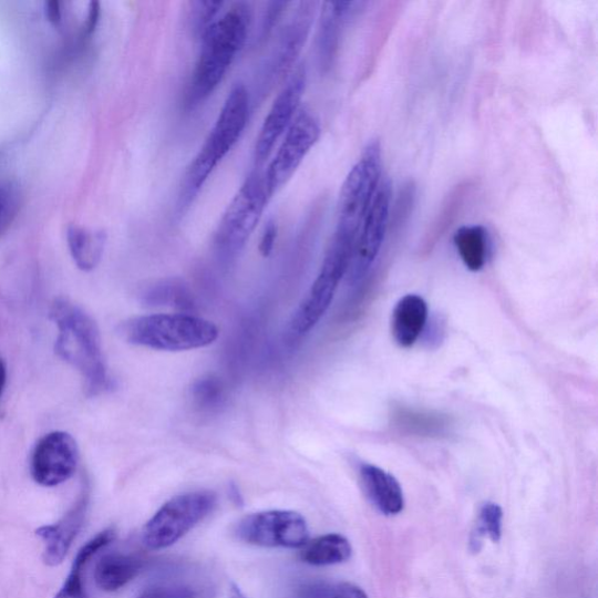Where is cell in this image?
Instances as JSON below:
<instances>
[{"label": "cell", "instance_id": "1", "mask_svg": "<svg viewBox=\"0 0 598 598\" xmlns=\"http://www.w3.org/2000/svg\"><path fill=\"white\" fill-rule=\"evenodd\" d=\"M251 20L249 4L234 3L204 33L186 95L188 109H196L218 90L246 44Z\"/></svg>", "mask_w": 598, "mask_h": 598}, {"label": "cell", "instance_id": "2", "mask_svg": "<svg viewBox=\"0 0 598 598\" xmlns=\"http://www.w3.org/2000/svg\"><path fill=\"white\" fill-rule=\"evenodd\" d=\"M249 110V93L239 83L229 92L215 125L186 171L177 203L179 216L194 205L212 174L239 143L248 124Z\"/></svg>", "mask_w": 598, "mask_h": 598}, {"label": "cell", "instance_id": "3", "mask_svg": "<svg viewBox=\"0 0 598 598\" xmlns=\"http://www.w3.org/2000/svg\"><path fill=\"white\" fill-rule=\"evenodd\" d=\"M50 316L59 330L55 352L81 373L87 394L95 396L110 390L112 381L94 319L63 298L56 299Z\"/></svg>", "mask_w": 598, "mask_h": 598}, {"label": "cell", "instance_id": "4", "mask_svg": "<svg viewBox=\"0 0 598 598\" xmlns=\"http://www.w3.org/2000/svg\"><path fill=\"white\" fill-rule=\"evenodd\" d=\"M118 333L126 343L168 352L204 349L219 338L216 324L186 313H157L127 319L118 327Z\"/></svg>", "mask_w": 598, "mask_h": 598}, {"label": "cell", "instance_id": "5", "mask_svg": "<svg viewBox=\"0 0 598 598\" xmlns=\"http://www.w3.org/2000/svg\"><path fill=\"white\" fill-rule=\"evenodd\" d=\"M354 244L351 235L334 231L317 279L290 319L287 337L292 343L306 337L329 310L339 283L348 275Z\"/></svg>", "mask_w": 598, "mask_h": 598}, {"label": "cell", "instance_id": "6", "mask_svg": "<svg viewBox=\"0 0 598 598\" xmlns=\"http://www.w3.org/2000/svg\"><path fill=\"white\" fill-rule=\"evenodd\" d=\"M270 200L264 173L252 171L226 208L215 234V250L223 265L237 260Z\"/></svg>", "mask_w": 598, "mask_h": 598}, {"label": "cell", "instance_id": "7", "mask_svg": "<svg viewBox=\"0 0 598 598\" xmlns=\"http://www.w3.org/2000/svg\"><path fill=\"white\" fill-rule=\"evenodd\" d=\"M382 179V154L379 140L372 141L352 167L338 202L337 231L357 239L360 226Z\"/></svg>", "mask_w": 598, "mask_h": 598}, {"label": "cell", "instance_id": "8", "mask_svg": "<svg viewBox=\"0 0 598 598\" xmlns=\"http://www.w3.org/2000/svg\"><path fill=\"white\" fill-rule=\"evenodd\" d=\"M217 505L216 494L197 491L165 503L143 530V544L153 550L175 545Z\"/></svg>", "mask_w": 598, "mask_h": 598}, {"label": "cell", "instance_id": "9", "mask_svg": "<svg viewBox=\"0 0 598 598\" xmlns=\"http://www.w3.org/2000/svg\"><path fill=\"white\" fill-rule=\"evenodd\" d=\"M235 534L249 545L260 547L303 548L309 543V527L293 511H267L241 519Z\"/></svg>", "mask_w": 598, "mask_h": 598}, {"label": "cell", "instance_id": "10", "mask_svg": "<svg viewBox=\"0 0 598 598\" xmlns=\"http://www.w3.org/2000/svg\"><path fill=\"white\" fill-rule=\"evenodd\" d=\"M392 203V184L383 177L357 235L348 280L352 286L364 279L372 268L386 237Z\"/></svg>", "mask_w": 598, "mask_h": 598}, {"label": "cell", "instance_id": "11", "mask_svg": "<svg viewBox=\"0 0 598 598\" xmlns=\"http://www.w3.org/2000/svg\"><path fill=\"white\" fill-rule=\"evenodd\" d=\"M320 137V124L307 110H299L279 150L264 173L270 199L295 175Z\"/></svg>", "mask_w": 598, "mask_h": 598}, {"label": "cell", "instance_id": "12", "mask_svg": "<svg viewBox=\"0 0 598 598\" xmlns=\"http://www.w3.org/2000/svg\"><path fill=\"white\" fill-rule=\"evenodd\" d=\"M307 79L306 66H297L291 72L280 94L275 99L260 134L256 138L254 148L256 168H260L266 163L277 142L286 135L295 121L306 93Z\"/></svg>", "mask_w": 598, "mask_h": 598}, {"label": "cell", "instance_id": "13", "mask_svg": "<svg viewBox=\"0 0 598 598\" xmlns=\"http://www.w3.org/2000/svg\"><path fill=\"white\" fill-rule=\"evenodd\" d=\"M79 446L65 432H53L42 437L31 457V475L35 483L53 487L68 482L76 472Z\"/></svg>", "mask_w": 598, "mask_h": 598}, {"label": "cell", "instance_id": "14", "mask_svg": "<svg viewBox=\"0 0 598 598\" xmlns=\"http://www.w3.org/2000/svg\"><path fill=\"white\" fill-rule=\"evenodd\" d=\"M317 7L315 2L295 4V10L289 16L270 59L268 69L270 82L280 80L293 71L311 32Z\"/></svg>", "mask_w": 598, "mask_h": 598}, {"label": "cell", "instance_id": "15", "mask_svg": "<svg viewBox=\"0 0 598 598\" xmlns=\"http://www.w3.org/2000/svg\"><path fill=\"white\" fill-rule=\"evenodd\" d=\"M368 3L362 2H329L320 10L319 30L317 35V55L319 66L329 72L336 62L341 39L350 24Z\"/></svg>", "mask_w": 598, "mask_h": 598}, {"label": "cell", "instance_id": "16", "mask_svg": "<svg viewBox=\"0 0 598 598\" xmlns=\"http://www.w3.org/2000/svg\"><path fill=\"white\" fill-rule=\"evenodd\" d=\"M89 499V494L84 493L58 524L37 529V536L45 543L44 563L48 566H58L66 558L87 514Z\"/></svg>", "mask_w": 598, "mask_h": 598}, {"label": "cell", "instance_id": "17", "mask_svg": "<svg viewBox=\"0 0 598 598\" xmlns=\"http://www.w3.org/2000/svg\"><path fill=\"white\" fill-rule=\"evenodd\" d=\"M359 475L370 502L386 516H396L404 507L403 491L398 480L372 464H361Z\"/></svg>", "mask_w": 598, "mask_h": 598}, {"label": "cell", "instance_id": "18", "mask_svg": "<svg viewBox=\"0 0 598 598\" xmlns=\"http://www.w3.org/2000/svg\"><path fill=\"white\" fill-rule=\"evenodd\" d=\"M429 319V306L417 295L400 299L392 317V333L401 348H411L423 332Z\"/></svg>", "mask_w": 598, "mask_h": 598}, {"label": "cell", "instance_id": "19", "mask_svg": "<svg viewBox=\"0 0 598 598\" xmlns=\"http://www.w3.org/2000/svg\"><path fill=\"white\" fill-rule=\"evenodd\" d=\"M142 568L143 561L134 555L109 554L96 565L95 582L104 591H117L133 581Z\"/></svg>", "mask_w": 598, "mask_h": 598}, {"label": "cell", "instance_id": "20", "mask_svg": "<svg viewBox=\"0 0 598 598\" xmlns=\"http://www.w3.org/2000/svg\"><path fill=\"white\" fill-rule=\"evenodd\" d=\"M392 420L401 432L417 436H443L452 426V420L447 415L403 408V405L394 409Z\"/></svg>", "mask_w": 598, "mask_h": 598}, {"label": "cell", "instance_id": "21", "mask_svg": "<svg viewBox=\"0 0 598 598\" xmlns=\"http://www.w3.org/2000/svg\"><path fill=\"white\" fill-rule=\"evenodd\" d=\"M113 528L105 529L85 544L76 554L69 578L55 598H89L83 585L82 573L94 555L115 539Z\"/></svg>", "mask_w": 598, "mask_h": 598}, {"label": "cell", "instance_id": "22", "mask_svg": "<svg viewBox=\"0 0 598 598\" xmlns=\"http://www.w3.org/2000/svg\"><path fill=\"white\" fill-rule=\"evenodd\" d=\"M474 188L475 182L467 179L456 184L447 192L429 233H426V246L434 245L457 220Z\"/></svg>", "mask_w": 598, "mask_h": 598}, {"label": "cell", "instance_id": "23", "mask_svg": "<svg viewBox=\"0 0 598 598\" xmlns=\"http://www.w3.org/2000/svg\"><path fill=\"white\" fill-rule=\"evenodd\" d=\"M403 7L404 4L401 2H388L382 4V8L379 10L372 30L362 76L365 78L372 74L373 69L377 66L378 61H380L382 51L384 47H386L390 35L398 23Z\"/></svg>", "mask_w": 598, "mask_h": 598}, {"label": "cell", "instance_id": "24", "mask_svg": "<svg viewBox=\"0 0 598 598\" xmlns=\"http://www.w3.org/2000/svg\"><path fill=\"white\" fill-rule=\"evenodd\" d=\"M352 546L340 534H328L308 543L301 553V559L311 566H331L346 563L351 558Z\"/></svg>", "mask_w": 598, "mask_h": 598}, {"label": "cell", "instance_id": "25", "mask_svg": "<svg viewBox=\"0 0 598 598\" xmlns=\"http://www.w3.org/2000/svg\"><path fill=\"white\" fill-rule=\"evenodd\" d=\"M68 240L73 260L83 271H91L100 264L105 235L102 231H91L80 227H71Z\"/></svg>", "mask_w": 598, "mask_h": 598}, {"label": "cell", "instance_id": "26", "mask_svg": "<svg viewBox=\"0 0 598 598\" xmlns=\"http://www.w3.org/2000/svg\"><path fill=\"white\" fill-rule=\"evenodd\" d=\"M487 230L480 225L463 226L454 235V244L465 267L480 271L487 259Z\"/></svg>", "mask_w": 598, "mask_h": 598}, {"label": "cell", "instance_id": "27", "mask_svg": "<svg viewBox=\"0 0 598 598\" xmlns=\"http://www.w3.org/2000/svg\"><path fill=\"white\" fill-rule=\"evenodd\" d=\"M192 399L197 408L204 412L217 411L225 401L224 384L216 377L203 378L192 388Z\"/></svg>", "mask_w": 598, "mask_h": 598}, {"label": "cell", "instance_id": "28", "mask_svg": "<svg viewBox=\"0 0 598 598\" xmlns=\"http://www.w3.org/2000/svg\"><path fill=\"white\" fill-rule=\"evenodd\" d=\"M145 302L153 306H169L181 309L192 308L190 299L186 289L175 282L162 283L145 295Z\"/></svg>", "mask_w": 598, "mask_h": 598}, {"label": "cell", "instance_id": "29", "mask_svg": "<svg viewBox=\"0 0 598 598\" xmlns=\"http://www.w3.org/2000/svg\"><path fill=\"white\" fill-rule=\"evenodd\" d=\"M503 534V509L498 504L486 503L482 506L477 524L476 540L480 543L482 536H487L494 543L502 539Z\"/></svg>", "mask_w": 598, "mask_h": 598}, {"label": "cell", "instance_id": "30", "mask_svg": "<svg viewBox=\"0 0 598 598\" xmlns=\"http://www.w3.org/2000/svg\"><path fill=\"white\" fill-rule=\"evenodd\" d=\"M302 598H369L368 594L352 584H312L302 589Z\"/></svg>", "mask_w": 598, "mask_h": 598}, {"label": "cell", "instance_id": "31", "mask_svg": "<svg viewBox=\"0 0 598 598\" xmlns=\"http://www.w3.org/2000/svg\"><path fill=\"white\" fill-rule=\"evenodd\" d=\"M225 6L226 4L223 2L192 3L189 9V20L190 25L196 33L203 37L224 12Z\"/></svg>", "mask_w": 598, "mask_h": 598}, {"label": "cell", "instance_id": "32", "mask_svg": "<svg viewBox=\"0 0 598 598\" xmlns=\"http://www.w3.org/2000/svg\"><path fill=\"white\" fill-rule=\"evenodd\" d=\"M194 589L186 586H158L147 588L137 598H196Z\"/></svg>", "mask_w": 598, "mask_h": 598}, {"label": "cell", "instance_id": "33", "mask_svg": "<svg viewBox=\"0 0 598 598\" xmlns=\"http://www.w3.org/2000/svg\"><path fill=\"white\" fill-rule=\"evenodd\" d=\"M276 239H277V226L274 221H269L264 230L261 243H260V252L262 254V256H265V258H268V256L271 255L275 247Z\"/></svg>", "mask_w": 598, "mask_h": 598}, {"label": "cell", "instance_id": "34", "mask_svg": "<svg viewBox=\"0 0 598 598\" xmlns=\"http://www.w3.org/2000/svg\"><path fill=\"white\" fill-rule=\"evenodd\" d=\"M100 14H101L100 3L97 2L91 3L87 23H85V30H84L85 33L92 34L95 31L99 24Z\"/></svg>", "mask_w": 598, "mask_h": 598}, {"label": "cell", "instance_id": "35", "mask_svg": "<svg viewBox=\"0 0 598 598\" xmlns=\"http://www.w3.org/2000/svg\"><path fill=\"white\" fill-rule=\"evenodd\" d=\"M45 12H47V17L48 19L51 21V23L53 24H59L60 21H61V8H60V3L59 2H48L45 3Z\"/></svg>", "mask_w": 598, "mask_h": 598}, {"label": "cell", "instance_id": "36", "mask_svg": "<svg viewBox=\"0 0 598 598\" xmlns=\"http://www.w3.org/2000/svg\"><path fill=\"white\" fill-rule=\"evenodd\" d=\"M7 379H8V371L6 362L2 358H0V398H2L3 392L7 386Z\"/></svg>", "mask_w": 598, "mask_h": 598}, {"label": "cell", "instance_id": "37", "mask_svg": "<svg viewBox=\"0 0 598 598\" xmlns=\"http://www.w3.org/2000/svg\"><path fill=\"white\" fill-rule=\"evenodd\" d=\"M9 205V196L4 188H0V218L3 217L7 206Z\"/></svg>", "mask_w": 598, "mask_h": 598}, {"label": "cell", "instance_id": "38", "mask_svg": "<svg viewBox=\"0 0 598 598\" xmlns=\"http://www.w3.org/2000/svg\"><path fill=\"white\" fill-rule=\"evenodd\" d=\"M228 598H246L238 586L231 585Z\"/></svg>", "mask_w": 598, "mask_h": 598}]
</instances>
